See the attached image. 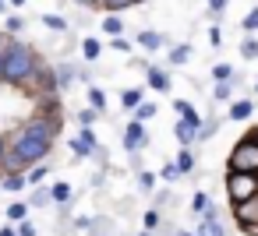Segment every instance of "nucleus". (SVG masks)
I'll list each match as a JSON object with an SVG mask.
<instances>
[{"mask_svg":"<svg viewBox=\"0 0 258 236\" xmlns=\"http://www.w3.org/2000/svg\"><path fill=\"white\" fill-rule=\"evenodd\" d=\"M36 64H39V57L32 53V46H25L18 39H8L4 43V78H0V81L22 88L29 81V74L36 71Z\"/></svg>","mask_w":258,"mask_h":236,"instance_id":"1","label":"nucleus"},{"mask_svg":"<svg viewBox=\"0 0 258 236\" xmlns=\"http://www.w3.org/2000/svg\"><path fill=\"white\" fill-rule=\"evenodd\" d=\"M226 197L233 208L258 201V173H226Z\"/></svg>","mask_w":258,"mask_h":236,"instance_id":"2","label":"nucleus"},{"mask_svg":"<svg viewBox=\"0 0 258 236\" xmlns=\"http://www.w3.org/2000/svg\"><path fill=\"white\" fill-rule=\"evenodd\" d=\"M226 169H230V173H258V141H254L251 134L240 138V141L230 148Z\"/></svg>","mask_w":258,"mask_h":236,"instance_id":"3","label":"nucleus"},{"mask_svg":"<svg viewBox=\"0 0 258 236\" xmlns=\"http://www.w3.org/2000/svg\"><path fill=\"white\" fill-rule=\"evenodd\" d=\"M25 92H32L36 99H43V95H57V78H53V67H46L43 60L36 64V71L29 74V81L22 85Z\"/></svg>","mask_w":258,"mask_h":236,"instance_id":"4","label":"nucleus"},{"mask_svg":"<svg viewBox=\"0 0 258 236\" xmlns=\"http://www.w3.org/2000/svg\"><path fill=\"white\" fill-rule=\"evenodd\" d=\"M145 145H149V131H145V124H142V120H131V124L124 127V148H127L131 155H138Z\"/></svg>","mask_w":258,"mask_h":236,"instance_id":"5","label":"nucleus"},{"mask_svg":"<svg viewBox=\"0 0 258 236\" xmlns=\"http://www.w3.org/2000/svg\"><path fill=\"white\" fill-rule=\"evenodd\" d=\"M233 218H237V225H240L247 236H258V201L237 204V208H233Z\"/></svg>","mask_w":258,"mask_h":236,"instance_id":"6","label":"nucleus"},{"mask_svg":"<svg viewBox=\"0 0 258 236\" xmlns=\"http://www.w3.org/2000/svg\"><path fill=\"white\" fill-rule=\"evenodd\" d=\"M96 148H99V141H96V134H92V127H82L78 131V138H71V152L75 155H96Z\"/></svg>","mask_w":258,"mask_h":236,"instance_id":"7","label":"nucleus"},{"mask_svg":"<svg viewBox=\"0 0 258 236\" xmlns=\"http://www.w3.org/2000/svg\"><path fill=\"white\" fill-rule=\"evenodd\" d=\"M195 131H198V124H191V120H177V127H173L177 145H180V148H191V145H195Z\"/></svg>","mask_w":258,"mask_h":236,"instance_id":"8","label":"nucleus"},{"mask_svg":"<svg viewBox=\"0 0 258 236\" xmlns=\"http://www.w3.org/2000/svg\"><path fill=\"white\" fill-rule=\"evenodd\" d=\"M145 81L152 92H170V74L159 71V67H145Z\"/></svg>","mask_w":258,"mask_h":236,"instance_id":"9","label":"nucleus"},{"mask_svg":"<svg viewBox=\"0 0 258 236\" xmlns=\"http://www.w3.org/2000/svg\"><path fill=\"white\" fill-rule=\"evenodd\" d=\"M163 32H152V29H145V32H138V46L145 50V53H156V50H163Z\"/></svg>","mask_w":258,"mask_h":236,"instance_id":"10","label":"nucleus"},{"mask_svg":"<svg viewBox=\"0 0 258 236\" xmlns=\"http://www.w3.org/2000/svg\"><path fill=\"white\" fill-rule=\"evenodd\" d=\"M53 78H57V92H60V88H71V81L78 78V67L60 64V67H53Z\"/></svg>","mask_w":258,"mask_h":236,"instance_id":"11","label":"nucleus"},{"mask_svg":"<svg viewBox=\"0 0 258 236\" xmlns=\"http://www.w3.org/2000/svg\"><path fill=\"white\" fill-rule=\"evenodd\" d=\"M254 113V99H233L230 102V120H247Z\"/></svg>","mask_w":258,"mask_h":236,"instance_id":"12","label":"nucleus"},{"mask_svg":"<svg viewBox=\"0 0 258 236\" xmlns=\"http://www.w3.org/2000/svg\"><path fill=\"white\" fill-rule=\"evenodd\" d=\"M195 236H226V225L219 218H202L198 229H195Z\"/></svg>","mask_w":258,"mask_h":236,"instance_id":"13","label":"nucleus"},{"mask_svg":"<svg viewBox=\"0 0 258 236\" xmlns=\"http://www.w3.org/2000/svg\"><path fill=\"white\" fill-rule=\"evenodd\" d=\"M173 166H177V173H180V176L195 173V152H191V148H180V152H177V159H173Z\"/></svg>","mask_w":258,"mask_h":236,"instance_id":"14","label":"nucleus"},{"mask_svg":"<svg viewBox=\"0 0 258 236\" xmlns=\"http://www.w3.org/2000/svg\"><path fill=\"white\" fill-rule=\"evenodd\" d=\"M142 102H145L142 88H124V92H120V106H124V109H131V113H135Z\"/></svg>","mask_w":258,"mask_h":236,"instance_id":"15","label":"nucleus"},{"mask_svg":"<svg viewBox=\"0 0 258 236\" xmlns=\"http://www.w3.org/2000/svg\"><path fill=\"white\" fill-rule=\"evenodd\" d=\"M173 113H177L180 120H191V124H202V116L195 113V106H191L187 99H173Z\"/></svg>","mask_w":258,"mask_h":236,"instance_id":"16","label":"nucleus"},{"mask_svg":"<svg viewBox=\"0 0 258 236\" xmlns=\"http://www.w3.org/2000/svg\"><path fill=\"white\" fill-rule=\"evenodd\" d=\"M50 197H53V204H68L75 197V190H71V183H50Z\"/></svg>","mask_w":258,"mask_h":236,"instance_id":"17","label":"nucleus"},{"mask_svg":"<svg viewBox=\"0 0 258 236\" xmlns=\"http://www.w3.org/2000/svg\"><path fill=\"white\" fill-rule=\"evenodd\" d=\"M103 32L113 39V36H124V22H120V15H106L103 18Z\"/></svg>","mask_w":258,"mask_h":236,"instance_id":"18","label":"nucleus"},{"mask_svg":"<svg viewBox=\"0 0 258 236\" xmlns=\"http://www.w3.org/2000/svg\"><path fill=\"white\" fill-rule=\"evenodd\" d=\"M99 53H103V43L99 39H82V57L92 64V60H99Z\"/></svg>","mask_w":258,"mask_h":236,"instance_id":"19","label":"nucleus"},{"mask_svg":"<svg viewBox=\"0 0 258 236\" xmlns=\"http://www.w3.org/2000/svg\"><path fill=\"white\" fill-rule=\"evenodd\" d=\"M29 187V180H25V173H4V190H25Z\"/></svg>","mask_w":258,"mask_h":236,"instance_id":"20","label":"nucleus"},{"mask_svg":"<svg viewBox=\"0 0 258 236\" xmlns=\"http://www.w3.org/2000/svg\"><path fill=\"white\" fill-rule=\"evenodd\" d=\"M230 95H233V81H216V88H212V102H230Z\"/></svg>","mask_w":258,"mask_h":236,"instance_id":"21","label":"nucleus"},{"mask_svg":"<svg viewBox=\"0 0 258 236\" xmlns=\"http://www.w3.org/2000/svg\"><path fill=\"white\" fill-rule=\"evenodd\" d=\"M216 131H219V120H202L198 131H195V141H209Z\"/></svg>","mask_w":258,"mask_h":236,"instance_id":"22","label":"nucleus"},{"mask_svg":"<svg viewBox=\"0 0 258 236\" xmlns=\"http://www.w3.org/2000/svg\"><path fill=\"white\" fill-rule=\"evenodd\" d=\"M29 211H32V208H29V201H15V204L8 208V218H11V222H25V218H29Z\"/></svg>","mask_w":258,"mask_h":236,"instance_id":"23","label":"nucleus"},{"mask_svg":"<svg viewBox=\"0 0 258 236\" xmlns=\"http://www.w3.org/2000/svg\"><path fill=\"white\" fill-rule=\"evenodd\" d=\"M99 8H103V11H110V15H120V11L135 8V0H99Z\"/></svg>","mask_w":258,"mask_h":236,"instance_id":"24","label":"nucleus"},{"mask_svg":"<svg viewBox=\"0 0 258 236\" xmlns=\"http://www.w3.org/2000/svg\"><path fill=\"white\" fill-rule=\"evenodd\" d=\"M156 183H159V176H156V173H149V169H142V173H138V190H142V194L156 190Z\"/></svg>","mask_w":258,"mask_h":236,"instance_id":"25","label":"nucleus"},{"mask_svg":"<svg viewBox=\"0 0 258 236\" xmlns=\"http://www.w3.org/2000/svg\"><path fill=\"white\" fill-rule=\"evenodd\" d=\"M89 106H92L96 113H103V109H106V95H103V88H96V85L89 88Z\"/></svg>","mask_w":258,"mask_h":236,"instance_id":"26","label":"nucleus"},{"mask_svg":"<svg viewBox=\"0 0 258 236\" xmlns=\"http://www.w3.org/2000/svg\"><path fill=\"white\" fill-rule=\"evenodd\" d=\"M43 204H53V197H50V187H39V190H32V201H29V208H43Z\"/></svg>","mask_w":258,"mask_h":236,"instance_id":"27","label":"nucleus"},{"mask_svg":"<svg viewBox=\"0 0 258 236\" xmlns=\"http://www.w3.org/2000/svg\"><path fill=\"white\" fill-rule=\"evenodd\" d=\"M240 57H244V60H258V39H254V36H247V39L240 43Z\"/></svg>","mask_w":258,"mask_h":236,"instance_id":"28","label":"nucleus"},{"mask_svg":"<svg viewBox=\"0 0 258 236\" xmlns=\"http://www.w3.org/2000/svg\"><path fill=\"white\" fill-rule=\"evenodd\" d=\"M209 204H212V197H209L205 190H198V194L191 197V211H195V215H202V211H205Z\"/></svg>","mask_w":258,"mask_h":236,"instance_id":"29","label":"nucleus"},{"mask_svg":"<svg viewBox=\"0 0 258 236\" xmlns=\"http://www.w3.org/2000/svg\"><path fill=\"white\" fill-rule=\"evenodd\" d=\"M187 57H191V46H187V43H180V46L170 50V64H184Z\"/></svg>","mask_w":258,"mask_h":236,"instance_id":"30","label":"nucleus"},{"mask_svg":"<svg viewBox=\"0 0 258 236\" xmlns=\"http://www.w3.org/2000/svg\"><path fill=\"white\" fill-rule=\"evenodd\" d=\"M156 116V102H142L138 109H135V120H142V124H149Z\"/></svg>","mask_w":258,"mask_h":236,"instance_id":"31","label":"nucleus"},{"mask_svg":"<svg viewBox=\"0 0 258 236\" xmlns=\"http://www.w3.org/2000/svg\"><path fill=\"white\" fill-rule=\"evenodd\" d=\"M159 225H163V215H159V208H149V211H145V229H149V232H156Z\"/></svg>","mask_w":258,"mask_h":236,"instance_id":"32","label":"nucleus"},{"mask_svg":"<svg viewBox=\"0 0 258 236\" xmlns=\"http://www.w3.org/2000/svg\"><path fill=\"white\" fill-rule=\"evenodd\" d=\"M212 78H216V81H233V67H230V64H216V67H212Z\"/></svg>","mask_w":258,"mask_h":236,"instance_id":"33","label":"nucleus"},{"mask_svg":"<svg viewBox=\"0 0 258 236\" xmlns=\"http://www.w3.org/2000/svg\"><path fill=\"white\" fill-rule=\"evenodd\" d=\"M43 25H46V29H53V32H64V29H68V22H64V18H57V15H43Z\"/></svg>","mask_w":258,"mask_h":236,"instance_id":"34","label":"nucleus"},{"mask_svg":"<svg viewBox=\"0 0 258 236\" xmlns=\"http://www.w3.org/2000/svg\"><path fill=\"white\" fill-rule=\"evenodd\" d=\"M159 180H166V183H177V180H180V173H177V166H173V162H166V166L159 169Z\"/></svg>","mask_w":258,"mask_h":236,"instance_id":"35","label":"nucleus"},{"mask_svg":"<svg viewBox=\"0 0 258 236\" xmlns=\"http://www.w3.org/2000/svg\"><path fill=\"white\" fill-rule=\"evenodd\" d=\"M25 180H29V183H39V180H46V166H43V162H39V166H32V169L25 173Z\"/></svg>","mask_w":258,"mask_h":236,"instance_id":"36","label":"nucleus"},{"mask_svg":"<svg viewBox=\"0 0 258 236\" xmlns=\"http://www.w3.org/2000/svg\"><path fill=\"white\" fill-rule=\"evenodd\" d=\"M244 32L251 36V32H258V8H251L247 11V18H244Z\"/></svg>","mask_w":258,"mask_h":236,"instance_id":"37","label":"nucleus"},{"mask_svg":"<svg viewBox=\"0 0 258 236\" xmlns=\"http://www.w3.org/2000/svg\"><path fill=\"white\" fill-rule=\"evenodd\" d=\"M96 116H99V113L89 106V109H82V113H78V124H82V127H92V124H96Z\"/></svg>","mask_w":258,"mask_h":236,"instance_id":"38","label":"nucleus"},{"mask_svg":"<svg viewBox=\"0 0 258 236\" xmlns=\"http://www.w3.org/2000/svg\"><path fill=\"white\" fill-rule=\"evenodd\" d=\"M110 46H113L117 53H131V43H127L124 36H113V39H110Z\"/></svg>","mask_w":258,"mask_h":236,"instance_id":"39","label":"nucleus"},{"mask_svg":"<svg viewBox=\"0 0 258 236\" xmlns=\"http://www.w3.org/2000/svg\"><path fill=\"white\" fill-rule=\"evenodd\" d=\"M226 4H230V0H209V11H212V18H219V15L226 11Z\"/></svg>","mask_w":258,"mask_h":236,"instance_id":"40","label":"nucleus"},{"mask_svg":"<svg viewBox=\"0 0 258 236\" xmlns=\"http://www.w3.org/2000/svg\"><path fill=\"white\" fill-rule=\"evenodd\" d=\"M209 46H223V32H219L216 25L209 29Z\"/></svg>","mask_w":258,"mask_h":236,"instance_id":"41","label":"nucleus"},{"mask_svg":"<svg viewBox=\"0 0 258 236\" xmlns=\"http://www.w3.org/2000/svg\"><path fill=\"white\" fill-rule=\"evenodd\" d=\"M18 236H36V225L25 218V222H18Z\"/></svg>","mask_w":258,"mask_h":236,"instance_id":"42","label":"nucleus"},{"mask_svg":"<svg viewBox=\"0 0 258 236\" xmlns=\"http://www.w3.org/2000/svg\"><path fill=\"white\" fill-rule=\"evenodd\" d=\"M22 29H25L22 18H8V32H22Z\"/></svg>","mask_w":258,"mask_h":236,"instance_id":"43","label":"nucleus"},{"mask_svg":"<svg viewBox=\"0 0 258 236\" xmlns=\"http://www.w3.org/2000/svg\"><path fill=\"white\" fill-rule=\"evenodd\" d=\"M4 155H8V138L0 134V162H4Z\"/></svg>","mask_w":258,"mask_h":236,"instance_id":"44","label":"nucleus"},{"mask_svg":"<svg viewBox=\"0 0 258 236\" xmlns=\"http://www.w3.org/2000/svg\"><path fill=\"white\" fill-rule=\"evenodd\" d=\"M75 4H82V8H99V0H75Z\"/></svg>","mask_w":258,"mask_h":236,"instance_id":"45","label":"nucleus"},{"mask_svg":"<svg viewBox=\"0 0 258 236\" xmlns=\"http://www.w3.org/2000/svg\"><path fill=\"white\" fill-rule=\"evenodd\" d=\"M0 236H18V229H11V225H4V229H0Z\"/></svg>","mask_w":258,"mask_h":236,"instance_id":"46","label":"nucleus"},{"mask_svg":"<svg viewBox=\"0 0 258 236\" xmlns=\"http://www.w3.org/2000/svg\"><path fill=\"white\" fill-rule=\"evenodd\" d=\"M0 78H4V43H0Z\"/></svg>","mask_w":258,"mask_h":236,"instance_id":"47","label":"nucleus"},{"mask_svg":"<svg viewBox=\"0 0 258 236\" xmlns=\"http://www.w3.org/2000/svg\"><path fill=\"white\" fill-rule=\"evenodd\" d=\"M173 236H195V232H187V229H177V232H173Z\"/></svg>","mask_w":258,"mask_h":236,"instance_id":"48","label":"nucleus"},{"mask_svg":"<svg viewBox=\"0 0 258 236\" xmlns=\"http://www.w3.org/2000/svg\"><path fill=\"white\" fill-rule=\"evenodd\" d=\"M8 4H11V8H22V4H25V0H8Z\"/></svg>","mask_w":258,"mask_h":236,"instance_id":"49","label":"nucleus"},{"mask_svg":"<svg viewBox=\"0 0 258 236\" xmlns=\"http://www.w3.org/2000/svg\"><path fill=\"white\" fill-rule=\"evenodd\" d=\"M0 11H8V0H0Z\"/></svg>","mask_w":258,"mask_h":236,"instance_id":"50","label":"nucleus"},{"mask_svg":"<svg viewBox=\"0 0 258 236\" xmlns=\"http://www.w3.org/2000/svg\"><path fill=\"white\" fill-rule=\"evenodd\" d=\"M251 138H254V141H258V127H254V131H251Z\"/></svg>","mask_w":258,"mask_h":236,"instance_id":"51","label":"nucleus"},{"mask_svg":"<svg viewBox=\"0 0 258 236\" xmlns=\"http://www.w3.org/2000/svg\"><path fill=\"white\" fill-rule=\"evenodd\" d=\"M138 236H152V232H149V229H145V232H138Z\"/></svg>","mask_w":258,"mask_h":236,"instance_id":"52","label":"nucleus"},{"mask_svg":"<svg viewBox=\"0 0 258 236\" xmlns=\"http://www.w3.org/2000/svg\"><path fill=\"white\" fill-rule=\"evenodd\" d=\"M254 99H258V81H254Z\"/></svg>","mask_w":258,"mask_h":236,"instance_id":"53","label":"nucleus"},{"mask_svg":"<svg viewBox=\"0 0 258 236\" xmlns=\"http://www.w3.org/2000/svg\"><path fill=\"white\" fill-rule=\"evenodd\" d=\"M135 4H145V0H135Z\"/></svg>","mask_w":258,"mask_h":236,"instance_id":"54","label":"nucleus"},{"mask_svg":"<svg viewBox=\"0 0 258 236\" xmlns=\"http://www.w3.org/2000/svg\"><path fill=\"white\" fill-rule=\"evenodd\" d=\"M0 176H4V173H0Z\"/></svg>","mask_w":258,"mask_h":236,"instance_id":"55","label":"nucleus"}]
</instances>
